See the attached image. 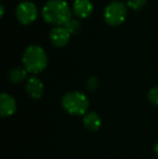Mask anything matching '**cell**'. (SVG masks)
<instances>
[{"mask_svg":"<svg viewBox=\"0 0 158 159\" xmlns=\"http://www.w3.org/2000/svg\"><path fill=\"white\" fill-rule=\"evenodd\" d=\"M41 13L42 19L54 26H64L72 19V11L65 0H49Z\"/></svg>","mask_w":158,"mask_h":159,"instance_id":"cell-1","label":"cell"},{"mask_svg":"<svg viewBox=\"0 0 158 159\" xmlns=\"http://www.w3.org/2000/svg\"><path fill=\"white\" fill-rule=\"evenodd\" d=\"M22 62L28 73L39 74L48 65V57L43 48L37 44H30L24 50Z\"/></svg>","mask_w":158,"mask_h":159,"instance_id":"cell-2","label":"cell"},{"mask_svg":"<svg viewBox=\"0 0 158 159\" xmlns=\"http://www.w3.org/2000/svg\"><path fill=\"white\" fill-rule=\"evenodd\" d=\"M61 104L63 108L70 115L84 116L89 107V100L82 92L70 91L63 95Z\"/></svg>","mask_w":158,"mask_h":159,"instance_id":"cell-3","label":"cell"},{"mask_svg":"<svg viewBox=\"0 0 158 159\" xmlns=\"http://www.w3.org/2000/svg\"><path fill=\"white\" fill-rule=\"evenodd\" d=\"M126 16L127 6L118 0L110 2L104 10V20L111 26H118L122 24Z\"/></svg>","mask_w":158,"mask_h":159,"instance_id":"cell-4","label":"cell"},{"mask_svg":"<svg viewBox=\"0 0 158 159\" xmlns=\"http://www.w3.org/2000/svg\"><path fill=\"white\" fill-rule=\"evenodd\" d=\"M15 15H16L17 21L21 24L29 25L37 19L38 10L34 2L26 0V1H22L17 4L16 9H15Z\"/></svg>","mask_w":158,"mask_h":159,"instance_id":"cell-5","label":"cell"},{"mask_svg":"<svg viewBox=\"0 0 158 159\" xmlns=\"http://www.w3.org/2000/svg\"><path fill=\"white\" fill-rule=\"evenodd\" d=\"M70 34L64 26H54L50 32V41L53 46L57 48L66 46L70 41Z\"/></svg>","mask_w":158,"mask_h":159,"instance_id":"cell-6","label":"cell"},{"mask_svg":"<svg viewBox=\"0 0 158 159\" xmlns=\"http://www.w3.org/2000/svg\"><path fill=\"white\" fill-rule=\"evenodd\" d=\"M25 90H26V93H27L32 98L38 100V98H40L42 95H43L44 84L38 77L32 76L30 78H28L27 82H26Z\"/></svg>","mask_w":158,"mask_h":159,"instance_id":"cell-7","label":"cell"},{"mask_svg":"<svg viewBox=\"0 0 158 159\" xmlns=\"http://www.w3.org/2000/svg\"><path fill=\"white\" fill-rule=\"evenodd\" d=\"M16 111V101L8 93H1L0 95V115L1 117H10Z\"/></svg>","mask_w":158,"mask_h":159,"instance_id":"cell-8","label":"cell"},{"mask_svg":"<svg viewBox=\"0 0 158 159\" xmlns=\"http://www.w3.org/2000/svg\"><path fill=\"white\" fill-rule=\"evenodd\" d=\"M74 14L79 19L89 17L93 12V4L90 0H75L73 4Z\"/></svg>","mask_w":158,"mask_h":159,"instance_id":"cell-9","label":"cell"},{"mask_svg":"<svg viewBox=\"0 0 158 159\" xmlns=\"http://www.w3.org/2000/svg\"><path fill=\"white\" fill-rule=\"evenodd\" d=\"M84 126L87 130L91 132H95L101 128L102 119L99 114L95 111H89L84 116Z\"/></svg>","mask_w":158,"mask_h":159,"instance_id":"cell-10","label":"cell"},{"mask_svg":"<svg viewBox=\"0 0 158 159\" xmlns=\"http://www.w3.org/2000/svg\"><path fill=\"white\" fill-rule=\"evenodd\" d=\"M28 71L25 69V67H14L9 73V80L12 84H20L23 80H25Z\"/></svg>","mask_w":158,"mask_h":159,"instance_id":"cell-11","label":"cell"},{"mask_svg":"<svg viewBox=\"0 0 158 159\" xmlns=\"http://www.w3.org/2000/svg\"><path fill=\"white\" fill-rule=\"evenodd\" d=\"M64 27L70 32V35H76L81 30V23L76 19H70L67 23L64 25Z\"/></svg>","mask_w":158,"mask_h":159,"instance_id":"cell-12","label":"cell"},{"mask_svg":"<svg viewBox=\"0 0 158 159\" xmlns=\"http://www.w3.org/2000/svg\"><path fill=\"white\" fill-rule=\"evenodd\" d=\"M146 4V0H127V7L131 10H140Z\"/></svg>","mask_w":158,"mask_h":159,"instance_id":"cell-13","label":"cell"},{"mask_svg":"<svg viewBox=\"0 0 158 159\" xmlns=\"http://www.w3.org/2000/svg\"><path fill=\"white\" fill-rule=\"evenodd\" d=\"M147 98L153 105L158 106V86L153 87L147 93Z\"/></svg>","mask_w":158,"mask_h":159,"instance_id":"cell-14","label":"cell"},{"mask_svg":"<svg viewBox=\"0 0 158 159\" xmlns=\"http://www.w3.org/2000/svg\"><path fill=\"white\" fill-rule=\"evenodd\" d=\"M86 87L90 91L97 90V87H99V79H97V78L95 77V76H90V77H89L88 79H87Z\"/></svg>","mask_w":158,"mask_h":159,"instance_id":"cell-15","label":"cell"},{"mask_svg":"<svg viewBox=\"0 0 158 159\" xmlns=\"http://www.w3.org/2000/svg\"><path fill=\"white\" fill-rule=\"evenodd\" d=\"M4 15V7L3 4H0V17H2Z\"/></svg>","mask_w":158,"mask_h":159,"instance_id":"cell-16","label":"cell"},{"mask_svg":"<svg viewBox=\"0 0 158 159\" xmlns=\"http://www.w3.org/2000/svg\"><path fill=\"white\" fill-rule=\"evenodd\" d=\"M154 153H155V155H156V157L158 158V142L155 144V146H154Z\"/></svg>","mask_w":158,"mask_h":159,"instance_id":"cell-17","label":"cell"}]
</instances>
